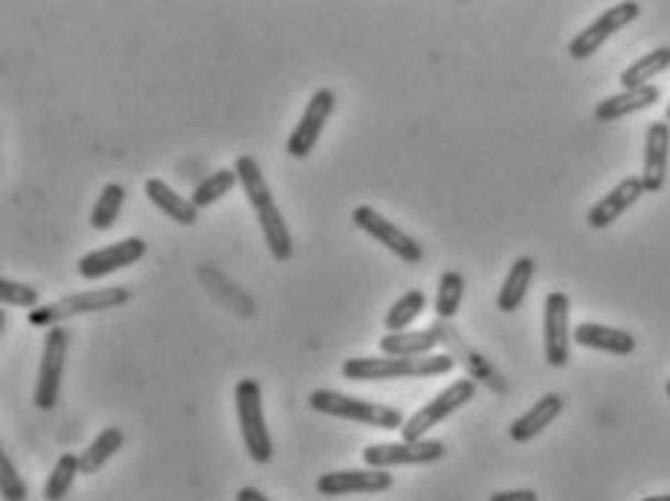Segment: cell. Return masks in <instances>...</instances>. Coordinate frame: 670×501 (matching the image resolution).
<instances>
[{
  "instance_id": "836d02e7",
  "label": "cell",
  "mask_w": 670,
  "mask_h": 501,
  "mask_svg": "<svg viewBox=\"0 0 670 501\" xmlns=\"http://www.w3.org/2000/svg\"><path fill=\"white\" fill-rule=\"evenodd\" d=\"M641 501H670V493H664V496H647V499H641Z\"/></svg>"
},
{
  "instance_id": "603a6c76",
  "label": "cell",
  "mask_w": 670,
  "mask_h": 501,
  "mask_svg": "<svg viewBox=\"0 0 670 501\" xmlns=\"http://www.w3.org/2000/svg\"><path fill=\"white\" fill-rule=\"evenodd\" d=\"M122 444H125V435H122V430H117V426H105V430L94 438V444H90L85 453H79L81 476H94V472L102 470L105 464L111 461L113 455L120 453Z\"/></svg>"
},
{
  "instance_id": "277c9868",
  "label": "cell",
  "mask_w": 670,
  "mask_h": 501,
  "mask_svg": "<svg viewBox=\"0 0 670 501\" xmlns=\"http://www.w3.org/2000/svg\"><path fill=\"white\" fill-rule=\"evenodd\" d=\"M131 299L125 287H102V290H85V293H73L64 296L58 302L41 304L35 311H30L26 322L32 327H58L64 319L73 316H85V313H102L113 311V308H122V304Z\"/></svg>"
},
{
  "instance_id": "e0dca14e",
  "label": "cell",
  "mask_w": 670,
  "mask_h": 501,
  "mask_svg": "<svg viewBox=\"0 0 670 501\" xmlns=\"http://www.w3.org/2000/svg\"><path fill=\"white\" fill-rule=\"evenodd\" d=\"M572 339L583 348L604 350V354H615V357H630L636 350V336L622 327L598 325V322H581L572 331Z\"/></svg>"
},
{
  "instance_id": "ba28073f",
  "label": "cell",
  "mask_w": 670,
  "mask_h": 501,
  "mask_svg": "<svg viewBox=\"0 0 670 501\" xmlns=\"http://www.w3.org/2000/svg\"><path fill=\"white\" fill-rule=\"evenodd\" d=\"M569 296L551 290L542 302V354L551 368H563L572 357V327H569Z\"/></svg>"
},
{
  "instance_id": "5bb4252c",
  "label": "cell",
  "mask_w": 670,
  "mask_h": 501,
  "mask_svg": "<svg viewBox=\"0 0 670 501\" xmlns=\"http://www.w3.org/2000/svg\"><path fill=\"white\" fill-rule=\"evenodd\" d=\"M395 478L389 470H337L319 476L317 493L328 499H340L351 493H386Z\"/></svg>"
},
{
  "instance_id": "2e32d148",
  "label": "cell",
  "mask_w": 670,
  "mask_h": 501,
  "mask_svg": "<svg viewBox=\"0 0 670 501\" xmlns=\"http://www.w3.org/2000/svg\"><path fill=\"white\" fill-rule=\"evenodd\" d=\"M641 194H647L645 186H641V177H627V180H622V183L606 191L604 198L586 212L590 230H606V226L613 221H618L627 209L636 207L638 200H641Z\"/></svg>"
},
{
  "instance_id": "7402d4cb",
  "label": "cell",
  "mask_w": 670,
  "mask_h": 501,
  "mask_svg": "<svg viewBox=\"0 0 670 501\" xmlns=\"http://www.w3.org/2000/svg\"><path fill=\"white\" fill-rule=\"evenodd\" d=\"M531 279H535V258L519 255L517 261L510 264L508 276H505L503 281V290L496 296V308L503 313H517L519 308H523V302H526Z\"/></svg>"
},
{
  "instance_id": "3957f363",
  "label": "cell",
  "mask_w": 670,
  "mask_h": 501,
  "mask_svg": "<svg viewBox=\"0 0 670 501\" xmlns=\"http://www.w3.org/2000/svg\"><path fill=\"white\" fill-rule=\"evenodd\" d=\"M308 407L319 414H328V417H340V421H354V423H366V426H375V430H398L404 426V412L395 407H383L375 400H363V398H351L343 391L334 389H317L311 391L308 398Z\"/></svg>"
},
{
  "instance_id": "7a4b0ae2",
  "label": "cell",
  "mask_w": 670,
  "mask_h": 501,
  "mask_svg": "<svg viewBox=\"0 0 670 501\" xmlns=\"http://www.w3.org/2000/svg\"><path fill=\"white\" fill-rule=\"evenodd\" d=\"M455 368L453 354H430V357H351L343 363V377L351 382H386L418 380V377H441Z\"/></svg>"
},
{
  "instance_id": "ffe728a7",
  "label": "cell",
  "mask_w": 670,
  "mask_h": 501,
  "mask_svg": "<svg viewBox=\"0 0 670 501\" xmlns=\"http://www.w3.org/2000/svg\"><path fill=\"white\" fill-rule=\"evenodd\" d=\"M143 189H145V198L152 200L154 207H157L166 218H172L175 223H180V226H195V223H198L200 209L191 203V198H180L166 180L152 177V180H145Z\"/></svg>"
},
{
  "instance_id": "8fae6325",
  "label": "cell",
  "mask_w": 670,
  "mask_h": 501,
  "mask_svg": "<svg viewBox=\"0 0 670 501\" xmlns=\"http://www.w3.org/2000/svg\"><path fill=\"white\" fill-rule=\"evenodd\" d=\"M447 446L441 441H398V444H369L363 449V461L369 470H389V467H418L444 458Z\"/></svg>"
},
{
  "instance_id": "30bf717a",
  "label": "cell",
  "mask_w": 670,
  "mask_h": 501,
  "mask_svg": "<svg viewBox=\"0 0 670 501\" xmlns=\"http://www.w3.org/2000/svg\"><path fill=\"white\" fill-rule=\"evenodd\" d=\"M334 108H337L334 90L319 88L317 93L311 96V102L305 104L303 120L296 122V127L290 131V136H287V145H285L287 157L305 159L314 148H317L319 134H322L326 122L334 116Z\"/></svg>"
},
{
  "instance_id": "d590c367",
  "label": "cell",
  "mask_w": 670,
  "mask_h": 501,
  "mask_svg": "<svg viewBox=\"0 0 670 501\" xmlns=\"http://www.w3.org/2000/svg\"><path fill=\"white\" fill-rule=\"evenodd\" d=\"M664 394H668V398H670V380L664 382Z\"/></svg>"
},
{
  "instance_id": "1f68e13d",
  "label": "cell",
  "mask_w": 670,
  "mask_h": 501,
  "mask_svg": "<svg viewBox=\"0 0 670 501\" xmlns=\"http://www.w3.org/2000/svg\"><path fill=\"white\" fill-rule=\"evenodd\" d=\"M491 501H537L535 490H505V493H494Z\"/></svg>"
},
{
  "instance_id": "44dd1931",
  "label": "cell",
  "mask_w": 670,
  "mask_h": 501,
  "mask_svg": "<svg viewBox=\"0 0 670 501\" xmlns=\"http://www.w3.org/2000/svg\"><path fill=\"white\" fill-rule=\"evenodd\" d=\"M441 336L436 327L427 331H400V334L381 336L383 357H430Z\"/></svg>"
},
{
  "instance_id": "4fadbf2b",
  "label": "cell",
  "mask_w": 670,
  "mask_h": 501,
  "mask_svg": "<svg viewBox=\"0 0 670 501\" xmlns=\"http://www.w3.org/2000/svg\"><path fill=\"white\" fill-rule=\"evenodd\" d=\"M145 249H149V244H145L143 238L131 235V238H122V241H117V244H108V247L81 255L79 267H76V270H79L81 279L96 281V279H102V276H111V272L125 270V267H131V264L143 261Z\"/></svg>"
},
{
  "instance_id": "5b68a950",
  "label": "cell",
  "mask_w": 670,
  "mask_h": 501,
  "mask_svg": "<svg viewBox=\"0 0 670 501\" xmlns=\"http://www.w3.org/2000/svg\"><path fill=\"white\" fill-rule=\"evenodd\" d=\"M235 414H239V430L244 438V449L255 464H267L273 458V441L267 432L262 407V386L250 377L235 382Z\"/></svg>"
},
{
  "instance_id": "d6986e66",
  "label": "cell",
  "mask_w": 670,
  "mask_h": 501,
  "mask_svg": "<svg viewBox=\"0 0 670 501\" xmlns=\"http://www.w3.org/2000/svg\"><path fill=\"white\" fill-rule=\"evenodd\" d=\"M659 99H662V93H659L656 85H647V88H638V90H622V93L606 96L604 102L595 104V120L615 122L622 120V116H630V113L653 108Z\"/></svg>"
},
{
  "instance_id": "f1b7e54d",
  "label": "cell",
  "mask_w": 670,
  "mask_h": 501,
  "mask_svg": "<svg viewBox=\"0 0 670 501\" xmlns=\"http://www.w3.org/2000/svg\"><path fill=\"white\" fill-rule=\"evenodd\" d=\"M464 299V276L455 270H444L439 279V293H436V316L441 322L453 319L462 308Z\"/></svg>"
},
{
  "instance_id": "4dcf8cb0",
  "label": "cell",
  "mask_w": 670,
  "mask_h": 501,
  "mask_svg": "<svg viewBox=\"0 0 670 501\" xmlns=\"http://www.w3.org/2000/svg\"><path fill=\"white\" fill-rule=\"evenodd\" d=\"M0 496H3V501H26V496H30L9 453H0Z\"/></svg>"
},
{
  "instance_id": "cb8c5ba5",
  "label": "cell",
  "mask_w": 670,
  "mask_h": 501,
  "mask_svg": "<svg viewBox=\"0 0 670 501\" xmlns=\"http://www.w3.org/2000/svg\"><path fill=\"white\" fill-rule=\"evenodd\" d=\"M670 67V47H659L653 49V53H647V56H641L638 62H633L627 70L622 73V88L624 90H638V88H647L650 85V79H656L659 73H664Z\"/></svg>"
},
{
  "instance_id": "484cf974",
  "label": "cell",
  "mask_w": 670,
  "mask_h": 501,
  "mask_svg": "<svg viewBox=\"0 0 670 501\" xmlns=\"http://www.w3.org/2000/svg\"><path fill=\"white\" fill-rule=\"evenodd\" d=\"M424 308H427V296H424V290H407V293L400 296L398 302L392 304L389 311H386V316H383V327H386V334H400V331H409V325H413L415 319L421 316Z\"/></svg>"
},
{
  "instance_id": "9c48e42d",
  "label": "cell",
  "mask_w": 670,
  "mask_h": 501,
  "mask_svg": "<svg viewBox=\"0 0 670 501\" xmlns=\"http://www.w3.org/2000/svg\"><path fill=\"white\" fill-rule=\"evenodd\" d=\"M638 15H641V7L633 3V0L613 3V7L604 9V12H601V15L595 18L581 35H574V38L569 41V56H572L574 62H586V58H592L601 47H604L606 41L613 38L615 32L624 30V26H630Z\"/></svg>"
},
{
  "instance_id": "ac0fdd59",
  "label": "cell",
  "mask_w": 670,
  "mask_h": 501,
  "mask_svg": "<svg viewBox=\"0 0 670 501\" xmlns=\"http://www.w3.org/2000/svg\"><path fill=\"white\" fill-rule=\"evenodd\" d=\"M560 412H563V398H560V394H542L535 407L528 409L526 414H519L517 421L510 423V441L526 444V441L537 438L542 430H549L551 423L558 421Z\"/></svg>"
},
{
  "instance_id": "8992f818",
  "label": "cell",
  "mask_w": 670,
  "mask_h": 501,
  "mask_svg": "<svg viewBox=\"0 0 670 501\" xmlns=\"http://www.w3.org/2000/svg\"><path fill=\"white\" fill-rule=\"evenodd\" d=\"M473 398H476V380L462 377V380L450 382V386H447L444 391H439L427 407H421L415 414H409L407 423L400 426V441H409V444L424 441L432 426H439V423L447 421L450 414H455L462 407H468Z\"/></svg>"
},
{
  "instance_id": "83f0119b",
  "label": "cell",
  "mask_w": 670,
  "mask_h": 501,
  "mask_svg": "<svg viewBox=\"0 0 670 501\" xmlns=\"http://www.w3.org/2000/svg\"><path fill=\"white\" fill-rule=\"evenodd\" d=\"M81 472L79 455L76 453H64L56 461L53 472L47 476V485H44V499L47 501H62L64 496L70 493V487L76 485V476Z\"/></svg>"
},
{
  "instance_id": "d6a6232c",
  "label": "cell",
  "mask_w": 670,
  "mask_h": 501,
  "mask_svg": "<svg viewBox=\"0 0 670 501\" xmlns=\"http://www.w3.org/2000/svg\"><path fill=\"white\" fill-rule=\"evenodd\" d=\"M235 501H271V499H267L262 490H255V487H241L239 496H235Z\"/></svg>"
},
{
  "instance_id": "d4e9b609",
  "label": "cell",
  "mask_w": 670,
  "mask_h": 501,
  "mask_svg": "<svg viewBox=\"0 0 670 501\" xmlns=\"http://www.w3.org/2000/svg\"><path fill=\"white\" fill-rule=\"evenodd\" d=\"M125 198L128 191L122 183H108L102 189V194L96 198L94 203V212H90V226H94L96 232H108L113 226V223L120 221L122 215V207H125Z\"/></svg>"
},
{
  "instance_id": "6da1fadb",
  "label": "cell",
  "mask_w": 670,
  "mask_h": 501,
  "mask_svg": "<svg viewBox=\"0 0 670 501\" xmlns=\"http://www.w3.org/2000/svg\"><path fill=\"white\" fill-rule=\"evenodd\" d=\"M232 168H235L241 189H244L250 207H253L255 218H259L264 244H267L271 255L276 261H290V255H294V238H290V230H287L282 209L276 207V200H273L271 186L264 180L262 166H259L253 157H239Z\"/></svg>"
},
{
  "instance_id": "e575fe53",
  "label": "cell",
  "mask_w": 670,
  "mask_h": 501,
  "mask_svg": "<svg viewBox=\"0 0 670 501\" xmlns=\"http://www.w3.org/2000/svg\"><path fill=\"white\" fill-rule=\"evenodd\" d=\"M664 122H668V125H670V104H668V111H664Z\"/></svg>"
},
{
  "instance_id": "f546056e",
  "label": "cell",
  "mask_w": 670,
  "mask_h": 501,
  "mask_svg": "<svg viewBox=\"0 0 670 501\" xmlns=\"http://www.w3.org/2000/svg\"><path fill=\"white\" fill-rule=\"evenodd\" d=\"M0 299H3V308H26V311H35L39 304V290L24 281H12V279H0Z\"/></svg>"
},
{
  "instance_id": "4316f807",
  "label": "cell",
  "mask_w": 670,
  "mask_h": 501,
  "mask_svg": "<svg viewBox=\"0 0 670 501\" xmlns=\"http://www.w3.org/2000/svg\"><path fill=\"white\" fill-rule=\"evenodd\" d=\"M235 183H239L235 168H218L216 175H209L204 183L195 186V191H191V203L198 209L212 207V203H218L221 198H227V194L235 189Z\"/></svg>"
},
{
  "instance_id": "52a82bcc",
  "label": "cell",
  "mask_w": 670,
  "mask_h": 501,
  "mask_svg": "<svg viewBox=\"0 0 670 501\" xmlns=\"http://www.w3.org/2000/svg\"><path fill=\"white\" fill-rule=\"evenodd\" d=\"M67 345H70V331L64 325L50 327L44 336V350H41L39 366V382H35V407L41 412L58 407L62 398V380H64V363H67Z\"/></svg>"
},
{
  "instance_id": "9a60e30c",
  "label": "cell",
  "mask_w": 670,
  "mask_h": 501,
  "mask_svg": "<svg viewBox=\"0 0 670 501\" xmlns=\"http://www.w3.org/2000/svg\"><path fill=\"white\" fill-rule=\"evenodd\" d=\"M668 157H670V125L656 120L647 125L645 136V166H641V186L647 194L662 191L668 183Z\"/></svg>"
},
{
  "instance_id": "7c38bea8",
  "label": "cell",
  "mask_w": 670,
  "mask_h": 501,
  "mask_svg": "<svg viewBox=\"0 0 670 501\" xmlns=\"http://www.w3.org/2000/svg\"><path fill=\"white\" fill-rule=\"evenodd\" d=\"M351 221H354V226H358V230H363L366 235H372L377 244H383V247L389 249V253H395L398 258H404L407 264H421L424 261L421 244H418L413 235H407V232L400 230V226H395L389 218H383L377 209L358 207L354 212H351Z\"/></svg>"
}]
</instances>
